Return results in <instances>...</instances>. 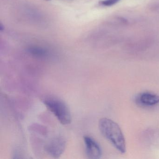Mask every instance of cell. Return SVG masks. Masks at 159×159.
I'll return each instance as SVG.
<instances>
[{
    "instance_id": "cell-1",
    "label": "cell",
    "mask_w": 159,
    "mask_h": 159,
    "mask_svg": "<svg viewBox=\"0 0 159 159\" xmlns=\"http://www.w3.org/2000/svg\"><path fill=\"white\" fill-rule=\"evenodd\" d=\"M99 131L102 135L121 153L126 152L125 139L118 124L110 119L103 118L98 122Z\"/></svg>"
},
{
    "instance_id": "cell-2",
    "label": "cell",
    "mask_w": 159,
    "mask_h": 159,
    "mask_svg": "<svg viewBox=\"0 0 159 159\" xmlns=\"http://www.w3.org/2000/svg\"><path fill=\"white\" fill-rule=\"evenodd\" d=\"M43 104L62 125H67L71 122L69 108L62 99L54 97H47L43 99Z\"/></svg>"
},
{
    "instance_id": "cell-3",
    "label": "cell",
    "mask_w": 159,
    "mask_h": 159,
    "mask_svg": "<svg viewBox=\"0 0 159 159\" xmlns=\"http://www.w3.org/2000/svg\"><path fill=\"white\" fill-rule=\"evenodd\" d=\"M66 141L63 137L53 138L45 145L44 149L50 156L53 158H58L65 151Z\"/></svg>"
},
{
    "instance_id": "cell-4",
    "label": "cell",
    "mask_w": 159,
    "mask_h": 159,
    "mask_svg": "<svg viewBox=\"0 0 159 159\" xmlns=\"http://www.w3.org/2000/svg\"><path fill=\"white\" fill-rule=\"evenodd\" d=\"M84 141L87 157L89 159H100L102 156V150L98 142L88 135L84 136Z\"/></svg>"
},
{
    "instance_id": "cell-5",
    "label": "cell",
    "mask_w": 159,
    "mask_h": 159,
    "mask_svg": "<svg viewBox=\"0 0 159 159\" xmlns=\"http://www.w3.org/2000/svg\"><path fill=\"white\" fill-rule=\"evenodd\" d=\"M138 101L143 106H154L159 103V96L152 93H142L139 96Z\"/></svg>"
},
{
    "instance_id": "cell-6",
    "label": "cell",
    "mask_w": 159,
    "mask_h": 159,
    "mask_svg": "<svg viewBox=\"0 0 159 159\" xmlns=\"http://www.w3.org/2000/svg\"><path fill=\"white\" fill-rule=\"evenodd\" d=\"M29 53L35 57L39 58L45 57L48 55V52L45 49L38 47H30L28 50Z\"/></svg>"
},
{
    "instance_id": "cell-7",
    "label": "cell",
    "mask_w": 159,
    "mask_h": 159,
    "mask_svg": "<svg viewBox=\"0 0 159 159\" xmlns=\"http://www.w3.org/2000/svg\"><path fill=\"white\" fill-rule=\"evenodd\" d=\"M120 0H104L100 2V4L104 6H110L116 4Z\"/></svg>"
},
{
    "instance_id": "cell-8",
    "label": "cell",
    "mask_w": 159,
    "mask_h": 159,
    "mask_svg": "<svg viewBox=\"0 0 159 159\" xmlns=\"http://www.w3.org/2000/svg\"></svg>"
}]
</instances>
